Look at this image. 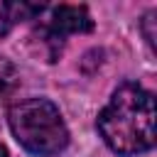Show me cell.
<instances>
[{
    "instance_id": "obj_5",
    "label": "cell",
    "mask_w": 157,
    "mask_h": 157,
    "mask_svg": "<svg viewBox=\"0 0 157 157\" xmlns=\"http://www.w3.org/2000/svg\"><path fill=\"white\" fill-rule=\"evenodd\" d=\"M20 86V74L15 64L5 56H0V103H5Z\"/></svg>"
},
{
    "instance_id": "obj_4",
    "label": "cell",
    "mask_w": 157,
    "mask_h": 157,
    "mask_svg": "<svg viewBox=\"0 0 157 157\" xmlns=\"http://www.w3.org/2000/svg\"><path fill=\"white\" fill-rule=\"evenodd\" d=\"M44 12V5H37V2H5L0 0V37H5L17 22H25V20H34Z\"/></svg>"
},
{
    "instance_id": "obj_2",
    "label": "cell",
    "mask_w": 157,
    "mask_h": 157,
    "mask_svg": "<svg viewBox=\"0 0 157 157\" xmlns=\"http://www.w3.org/2000/svg\"><path fill=\"white\" fill-rule=\"evenodd\" d=\"M7 123L15 140L37 157H56L69 145V128L49 98H25L12 103Z\"/></svg>"
},
{
    "instance_id": "obj_6",
    "label": "cell",
    "mask_w": 157,
    "mask_h": 157,
    "mask_svg": "<svg viewBox=\"0 0 157 157\" xmlns=\"http://www.w3.org/2000/svg\"><path fill=\"white\" fill-rule=\"evenodd\" d=\"M157 12L155 10H150V12H145V17L140 20V29H142V34H145V39H147V44H150V49H155V37H157V32H155V25H157Z\"/></svg>"
},
{
    "instance_id": "obj_1",
    "label": "cell",
    "mask_w": 157,
    "mask_h": 157,
    "mask_svg": "<svg viewBox=\"0 0 157 157\" xmlns=\"http://www.w3.org/2000/svg\"><path fill=\"white\" fill-rule=\"evenodd\" d=\"M155 96L137 83H123L113 91L108 105L98 113V132L115 155H142L155 147Z\"/></svg>"
},
{
    "instance_id": "obj_7",
    "label": "cell",
    "mask_w": 157,
    "mask_h": 157,
    "mask_svg": "<svg viewBox=\"0 0 157 157\" xmlns=\"http://www.w3.org/2000/svg\"><path fill=\"white\" fill-rule=\"evenodd\" d=\"M0 157H10V155H7V147H5L2 142H0Z\"/></svg>"
},
{
    "instance_id": "obj_3",
    "label": "cell",
    "mask_w": 157,
    "mask_h": 157,
    "mask_svg": "<svg viewBox=\"0 0 157 157\" xmlns=\"http://www.w3.org/2000/svg\"><path fill=\"white\" fill-rule=\"evenodd\" d=\"M39 27L64 44L69 34L91 32L93 20H91L86 5H56V7H52V17L47 22H39Z\"/></svg>"
}]
</instances>
